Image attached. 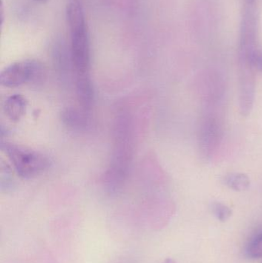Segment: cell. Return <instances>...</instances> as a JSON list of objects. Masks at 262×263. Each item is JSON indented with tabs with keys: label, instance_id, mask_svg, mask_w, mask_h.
Instances as JSON below:
<instances>
[{
	"label": "cell",
	"instance_id": "cell-1",
	"mask_svg": "<svg viewBox=\"0 0 262 263\" xmlns=\"http://www.w3.org/2000/svg\"><path fill=\"white\" fill-rule=\"evenodd\" d=\"M135 151L133 121L126 109L116 114L113 128V147L109 168L105 175L106 184L115 188L124 183L129 174Z\"/></svg>",
	"mask_w": 262,
	"mask_h": 263
},
{
	"label": "cell",
	"instance_id": "cell-2",
	"mask_svg": "<svg viewBox=\"0 0 262 263\" xmlns=\"http://www.w3.org/2000/svg\"><path fill=\"white\" fill-rule=\"evenodd\" d=\"M66 18L70 32V55L76 80L89 78L91 52L89 29L80 0H69Z\"/></svg>",
	"mask_w": 262,
	"mask_h": 263
},
{
	"label": "cell",
	"instance_id": "cell-3",
	"mask_svg": "<svg viewBox=\"0 0 262 263\" xmlns=\"http://www.w3.org/2000/svg\"><path fill=\"white\" fill-rule=\"evenodd\" d=\"M225 134L224 106H203L197 140L201 156L209 160L216 155Z\"/></svg>",
	"mask_w": 262,
	"mask_h": 263
},
{
	"label": "cell",
	"instance_id": "cell-4",
	"mask_svg": "<svg viewBox=\"0 0 262 263\" xmlns=\"http://www.w3.org/2000/svg\"><path fill=\"white\" fill-rule=\"evenodd\" d=\"M2 149L9 158L14 171L22 179L36 177L49 167L48 158L38 152L8 142L2 144Z\"/></svg>",
	"mask_w": 262,
	"mask_h": 263
},
{
	"label": "cell",
	"instance_id": "cell-5",
	"mask_svg": "<svg viewBox=\"0 0 262 263\" xmlns=\"http://www.w3.org/2000/svg\"><path fill=\"white\" fill-rule=\"evenodd\" d=\"M44 75V66L38 60H23L7 66L1 72L0 83L5 87H17L25 83H38Z\"/></svg>",
	"mask_w": 262,
	"mask_h": 263
},
{
	"label": "cell",
	"instance_id": "cell-6",
	"mask_svg": "<svg viewBox=\"0 0 262 263\" xmlns=\"http://www.w3.org/2000/svg\"><path fill=\"white\" fill-rule=\"evenodd\" d=\"M27 107V101L23 96L14 94L5 101L3 109L6 117L12 121H18L24 115Z\"/></svg>",
	"mask_w": 262,
	"mask_h": 263
},
{
	"label": "cell",
	"instance_id": "cell-7",
	"mask_svg": "<svg viewBox=\"0 0 262 263\" xmlns=\"http://www.w3.org/2000/svg\"><path fill=\"white\" fill-rule=\"evenodd\" d=\"M86 112H82L75 108H67L62 112V121L69 129L83 130L89 123Z\"/></svg>",
	"mask_w": 262,
	"mask_h": 263
},
{
	"label": "cell",
	"instance_id": "cell-8",
	"mask_svg": "<svg viewBox=\"0 0 262 263\" xmlns=\"http://www.w3.org/2000/svg\"><path fill=\"white\" fill-rule=\"evenodd\" d=\"M223 181L225 185L237 192L246 191L250 186L249 176L243 173H229L223 178Z\"/></svg>",
	"mask_w": 262,
	"mask_h": 263
},
{
	"label": "cell",
	"instance_id": "cell-9",
	"mask_svg": "<svg viewBox=\"0 0 262 263\" xmlns=\"http://www.w3.org/2000/svg\"><path fill=\"white\" fill-rule=\"evenodd\" d=\"M246 254L249 259H258L262 258V231L257 233L248 244Z\"/></svg>",
	"mask_w": 262,
	"mask_h": 263
},
{
	"label": "cell",
	"instance_id": "cell-10",
	"mask_svg": "<svg viewBox=\"0 0 262 263\" xmlns=\"http://www.w3.org/2000/svg\"><path fill=\"white\" fill-rule=\"evenodd\" d=\"M212 211L216 219L221 222H226L232 213V210L221 202H214L212 205Z\"/></svg>",
	"mask_w": 262,
	"mask_h": 263
},
{
	"label": "cell",
	"instance_id": "cell-11",
	"mask_svg": "<svg viewBox=\"0 0 262 263\" xmlns=\"http://www.w3.org/2000/svg\"><path fill=\"white\" fill-rule=\"evenodd\" d=\"M14 179L10 168L7 165H2L1 187L2 189H9L13 186Z\"/></svg>",
	"mask_w": 262,
	"mask_h": 263
},
{
	"label": "cell",
	"instance_id": "cell-12",
	"mask_svg": "<svg viewBox=\"0 0 262 263\" xmlns=\"http://www.w3.org/2000/svg\"><path fill=\"white\" fill-rule=\"evenodd\" d=\"M252 64L257 70L262 72V51L257 50L252 57Z\"/></svg>",
	"mask_w": 262,
	"mask_h": 263
},
{
	"label": "cell",
	"instance_id": "cell-13",
	"mask_svg": "<svg viewBox=\"0 0 262 263\" xmlns=\"http://www.w3.org/2000/svg\"><path fill=\"white\" fill-rule=\"evenodd\" d=\"M163 263H176L175 262V261L173 260V259H167L165 260V262Z\"/></svg>",
	"mask_w": 262,
	"mask_h": 263
},
{
	"label": "cell",
	"instance_id": "cell-14",
	"mask_svg": "<svg viewBox=\"0 0 262 263\" xmlns=\"http://www.w3.org/2000/svg\"><path fill=\"white\" fill-rule=\"evenodd\" d=\"M35 1L38 2V3H46L47 0H35Z\"/></svg>",
	"mask_w": 262,
	"mask_h": 263
}]
</instances>
